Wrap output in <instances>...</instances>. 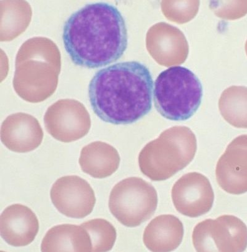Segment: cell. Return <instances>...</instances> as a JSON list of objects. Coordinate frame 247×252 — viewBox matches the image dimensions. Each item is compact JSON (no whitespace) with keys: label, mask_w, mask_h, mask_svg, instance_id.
Listing matches in <instances>:
<instances>
[{"label":"cell","mask_w":247,"mask_h":252,"mask_svg":"<svg viewBox=\"0 0 247 252\" xmlns=\"http://www.w3.org/2000/svg\"><path fill=\"white\" fill-rule=\"evenodd\" d=\"M66 51L75 65L94 68L116 62L128 44L125 20L116 6L87 4L66 21L63 32Z\"/></svg>","instance_id":"6da1fadb"},{"label":"cell","mask_w":247,"mask_h":252,"mask_svg":"<svg viewBox=\"0 0 247 252\" xmlns=\"http://www.w3.org/2000/svg\"><path fill=\"white\" fill-rule=\"evenodd\" d=\"M1 41L18 37L31 23L33 12L25 1H1Z\"/></svg>","instance_id":"e0dca14e"},{"label":"cell","mask_w":247,"mask_h":252,"mask_svg":"<svg viewBox=\"0 0 247 252\" xmlns=\"http://www.w3.org/2000/svg\"><path fill=\"white\" fill-rule=\"evenodd\" d=\"M223 118L236 128H247V88L233 86L222 93L219 102Z\"/></svg>","instance_id":"ac0fdd59"},{"label":"cell","mask_w":247,"mask_h":252,"mask_svg":"<svg viewBox=\"0 0 247 252\" xmlns=\"http://www.w3.org/2000/svg\"><path fill=\"white\" fill-rule=\"evenodd\" d=\"M183 234V224L178 218L162 215L151 220L146 227L143 243L151 252H171L180 246Z\"/></svg>","instance_id":"5bb4252c"},{"label":"cell","mask_w":247,"mask_h":252,"mask_svg":"<svg viewBox=\"0 0 247 252\" xmlns=\"http://www.w3.org/2000/svg\"><path fill=\"white\" fill-rule=\"evenodd\" d=\"M15 67L13 84L17 94L31 103L43 102L57 89L60 51L47 38L29 39L19 48Z\"/></svg>","instance_id":"3957f363"},{"label":"cell","mask_w":247,"mask_h":252,"mask_svg":"<svg viewBox=\"0 0 247 252\" xmlns=\"http://www.w3.org/2000/svg\"><path fill=\"white\" fill-rule=\"evenodd\" d=\"M51 201L61 214L81 219L94 210L96 198L86 181L77 176H66L54 183L50 192Z\"/></svg>","instance_id":"30bf717a"},{"label":"cell","mask_w":247,"mask_h":252,"mask_svg":"<svg viewBox=\"0 0 247 252\" xmlns=\"http://www.w3.org/2000/svg\"><path fill=\"white\" fill-rule=\"evenodd\" d=\"M89 232L95 252L111 251L116 240V231L109 222L104 219H94L81 224Z\"/></svg>","instance_id":"d6986e66"},{"label":"cell","mask_w":247,"mask_h":252,"mask_svg":"<svg viewBox=\"0 0 247 252\" xmlns=\"http://www.w3.org/2000/svg\"><path fill=\"white\" fill-rule=\"evenodd\" d=\"M203 87L199 78L187 68L174 66L158 76L154 86V103L165 119L184 121L201 104Z\"/></svg>","instance_id":"5b68a950"},{"label":"cell","mask_w":247,"mask_h":252,"mask_svg":"<svg viewBox=\"0 0 247 252\" xmlns=\"http://www.w3.org/2000/svg\"><path fill=\"white\" fill-rule=\"evenodd\" d=\"M38 229L37 217L25 205H10L0 217V234L11 246H28L35 240Z\"/></svg>","instance_id":"4fadbf2b"},{"label":"cell","mask_w":247,"mask_h":252,"mask_svg":"<svg viewBox=\"0 0 247 252\" xmlns=\"http://www.w3.org/2000/svg\"><path fill=\"white\" fill-rule=\"evenodd\" d=\"M197 149L196 137L191 129L172 127L144 147L139 154V167L151 180L165 181L186 167Z\"/></svg>","instance_id":"277c9868"},{"label":"cell","mask_w":247,"mask_h":252,"mask_svg":"<svg viewBox=\"0 0 247 252\" xmlns=\"http://www.w3.org/2000/svg\"><path fill=\"white\" fill-rule=\"evenodd\" d=\"M43 252H92L89 232L82 226L61 224L51 228L41 242Z\"/></svg>","instance_id":"2e32d148"},{"label":"cell","mask_w":247,"mask_h":252,"mask_svg":"<svg viewBox=\"0 0 247 252\" xmlns=\"http://www.w3.org/2000/svg\"><path fill=\"white\" fill-rule=\"evenodd\" d=\"M192 241L197 252H244L247 247V227L233 215L205 220L195 227Z\"/></svg>","instance_id":"52a82bcc"},{"label":"cell","mask_w":247,"mask_h":252,"mask_svg":"<svg viewBox=\"0 0 247 252\" xmlns=\"http://www.w3.org/2000/svg\"><path fill=\"white\" fill-rule=\"evenodd\" d=\"M48 133L56 140L71 143L87 135L91 119L84 104L77 100L60 99L48 107L44 117Z\"/></svg>","instance_id":"ba28073f"},{"label":"cell","mask_w":247,"mask_h":252,"mask_svg":"<svg viewBox=\"0 0 247 252\" xmlns=\"http://www.w3.org/2000/svg\"><path fill=\"white\" fill-rule=\"evenodd\" d=\"M173 202L180 214L197 218L212 209L214 194L211 183L201 173H187L174 185L171 191Z\"/></svg>","instance_id":"9c48e42d"},{"label":"cell","mask_w":247,"mask_h":252,"mask_svg":"<svg viewBox=\"0 0 247 252\" xmlns=\"http://www.w3.org/2000/svg\"><path fill=\"white\" fill-rule=\"evenodd\" d=\"M43 131L37 119L30 114H13L1 125V140L9 150L26 153L40 146Z\"/></svg>","instance_id":"7c38bea8"},{"label":"cell","mask_w":247,"mask_h":252,"mask_svg":"<svg viewBox=\"0 0 247 252\" xmlns=\"http://www.w3.org/2000/svg\"><path fill=\"white\" fill-rule=\"evenodd\" d=\"M158 206V194L152 185L141 178L122 180L110 193V212L127 227L140 226L150 219Z\"/></svg>","instance_id":"8992f818"},{"label":"cell","mask_w":247,"mask_h":252,"mask_svg":"<svg viewBox=\"0 0 247 252\" xmlns=\"http://www.w3.org/2000/svg\"><path fill=\"white\" fill-rule=\"evenodd\" d=\"M153 81L146 65L137 61L115 63L98 71L90 81L89 97L102 121L135 123L152 107Z\"/></svg>","instance_id":"7a4b0ae2"},{"label":"cell","mask_w":247,"mask_h":252,"mask_svg":"<svg viewBox=\"0 0 247 252\" xmlns=\"http://www.w3.org/2000/svg\"><path fill=\"white\" fill-rule=\"evenodd\" d=\"M217 183L229 194L247 192V134L235 138L217 161Z\"/></svg>","instance_id":"8fae6325"},{"label":"cell","mask_w":247,"mask_h":252,"mask_svg":"<svg viewBox=\"0 0 247 252\" xmlns=\"http://www.w3.org/2000/svg\"><path fill=\"white\" fill-rule=\"evenodd\" d=\"M120 160L118 152L113 146L95 141L82 148L79 164L84 173L93 178L103 179L116 172Z\"/></svg>","instance_id":"9a60e30c"},{"label":"cell","mask_w":247,"mask_h":252,"mask_svg":"<svg viewBox=\"0 0 247 252\" xmlns=\"http://www.w3.org/2000/svg\"><path fill=\"white\" fill-rule=\"evenodd\" d=\"M246 53H247V43H246Z\"/></svg>","instance_id":"ffe728a7"}]
</instances>
